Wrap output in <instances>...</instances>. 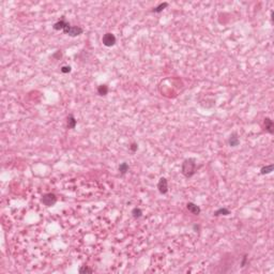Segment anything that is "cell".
Returning <instances> with one entry per match:
<instances>
[{
    "label": "cell",
    "mask_w": 274,
    "mask_h": 274,
    "mask_svg": "<svg viewBox=\"0 0 274 274\" xmlns=\"http://www.w3.org/2000/svg\"><path fill=\"white\" fill-rule=\"evenodd\" d=\"M181 170H182V174L184 175L186 178H191L193 177L197 172V163L195 158H186V160L183 161L182 166H181Z\"/></svg>",
    "instance_id": "6da1fadb"
},
{
    "label": "cell",
    "mask_w": 274,
    "mask_h": 274,
    "mask_svg": "<svg viewBox=\"0 0 274 274\" xmlns=\"http://www.w3.org/2000/svg\"><path fill=\"white\" fill-rule=\"evenodd\" d=\"M63 32H64L65 34H68V36H73L74 38V36H80V34L84 32V29L79 26H71V25H69V26L63 30Z\"/></svg>",
    "instance_id": "7a4b0ae2"
},
{
    "label": "cell",
    "mask_w": 274,
    "mask_h": 274,
    "mask_svg": "<svg viewBox=\"0 0 274 274\" xmlns=\"http://www.w3.org/2000/svg\"><path fill=\"white\" fill-rule=\"evenodd\" d=\"M41 201H42L46 207H51V206H54L57 203V197H56V195L53 194V193H47V194L43 195Z\"/></svg>",
    "instance_id": "3957f363"
},
{
    "label": "cell",
    "mask_w": 274,
    "mask_h": 274,
    "mask_svg": "<svg viewBox=\"0 0 274 274\" xmlns=\"http://www.w3.org/2000/svg\"><path fill=\"white\" fill-rule=\"evenodd\" d=\"M102 42H103V44H104L105 46L112 47V46H114V45L116 44V36H115L113 33H110V32L105 33L104 36H103Z\"/></svg>",
    "instance_id": "277c9868"
},
{
    "label": "cell",
    "mask_w": 274,
    "mask_h": 274,
    "mask_svg": "<svg viewBox=\"0 0 274 274\" xmlns=\"http://www.w3.org/2000/svg\"><path fill=\"white\" fill-rule=\"evenodd\" d=\"M158 189L161 194H166L168 192V181L166 178H161L158 183Z\"/></svg>",
    "instance_id": "5b68a950"
},
{
    "label": "cell",
    "mask_w": 274,
    "mask_h": 274,
    "mask_svg": "<svg viewBox=\"0 0 274 274\" xmlns=\"http://www.w3.org/2000/svg\"><path fill=\"white\" fill-rule=\"evenodd\" d=\"M263 125H265V132H268L269 134H273L274 133V123L270 118H268L267 117V118L263 119Z\"/></svg>",
    "instance_id": "8992f818"
},
{
    "label": "cell",
    "mask_w": 274,
    "mask_h": 274,
    "mask_svg": "<svg viewBox=\"0 0 274 274\" xmlns=\"http://www.w3.org/2000/svg\"><path fill=\"white\" fill-rule=\"evenodd\" d=\"M69 25H70L69 23H68L64 18H62V19H60V20H58L57 23H55L54 26H53V28L55 30H62L63 31V30H64L65 28L69 26Z\"/></svg>",
    "instance_id": "52a82bcc"
},
{
    "label": "cell",
    "mask_w": 274,
    "mask_h": 274,
    "mask_svg": "<svg viewBox=\"0 0 274 274\" xmlns=\"http://www.w3.org/2000/svg\"><path fill=\"white\" fill-rule=\"evenodd\" d=\"M186 209L189 210L191 213L195 214V215H199L201 212V209L198 207L197 205H195V203H186Z\"/></svg>",
    "instance_id": "ba28073f"
},
{
    "label": "cell",
    "mask_w": 274,
    "mask_h": 274,
    "mask_svg": "<svg viewBox=\"0 0 274 274\" xmlns=\"http://www.w3.org/2000/svg\"><path fill=\"white\" fill-rule=\"evenodd\" d=\"M228 144H229L230 147H237L240 144V139H239V136L237 133H232L231 135L229 136V139H228Z\"/></svg>",
    "instance_id": "9c48e42d"
},
{
    "label": "cell",
    "mask_w": 274,
    "mask_h": 274,
    "mask_svg": "<svg viewBox=\"0 0 274 274\" xmlns=\"http://www.w3.org/2000/svg\"><path fill=\"white\" fill-rule=\"evenodd\" d=\"M76 124H77V120L75 119V117L73 115H69L67 118V127L70 130L75 129Z\"/></svg>",
    "instance_id": "30bf717a"
},
{
    "label": "cell",
    "mask_w": 274,
    "mask_h": 274,
    "mask_svg": "<svg viewBox=\"0 0 274 274\" xmlns=\"http://www.w3.org/2000/svg\"><path fill=\"white\" fill-rule=\"evenodd\" d=\"M230 214V211L227 209V208H220V209H217L215 212L213 213L214 216H220V215H229Z\"/></svg>",
    "instance_id": "8fae6325"
},
{
    "label": "cell",
    "mask_w": 274,
    "mask_h": 274,
    "mask_svg": "<svg viewBox=\"0 0 274 274\" xmlns=\"http://www.w3.org/2000/svg\"><path fill=\"white\" fill-rule=\"evenodd\" d=\"M127 172H129V164L125 162L121 163L120 165H119V172L121 175H125Z\"/></svg>",
    "instance_id": "7c38bea8"
},
{
    "label": "cell",
    "mask_w": 274,
    "mask_h": 274,
    "mask_svg": "<svg viewBox=\"0 0 274 274\" xmlns=\"http://www.w3.org/2000/svg\"><path fill=\"white\" fill-rule=\"evenodd\" d=\"M273 168H274V165L273 164H271V165L269 166H265V167H262L260 169V174L261 175H268V174H271L272 172H273Z\"/></svg>",
    "instance_id": "4fadbf2b"
},
{
    "label": "cell",
    "mask_w": 274,
    "mask_h": 274,
    "mask_svg": "<svg viewBox=\"0 0 274 274\" xmlns=\"http://www.w3.org/2000/svg\"><path fill=\"white\" fill-rule=\"evenodd\" d=\"M167 5H168L167 2H163V3H161V5H158V7L153 8L152 12H153V13H160V12H162L165 8H167Z\"/></svg>",
    "instance_id": "5bb4252c"
},
{
    "label": "cell",
    "mask_w": 274,
    "mask_h": 274,
    "mask_svg": "<svg viewBox=\"0 0 274 274\" xmlns=\"http://www.w3.org/2000/svg\"><path fill=\"white\" fill-rule=\"evenodd\" d=\"M98 93L100 95H106L108 93V87L106 85H101L98 88Z\"/></svg>",
    "instance_id": "9a60e30c"
},
{
    "label": "cell",
    "mask_w": 274,
    "mask_h": 274,
    "mask_svg": "<svg viewBox=\"0 0 274 274\" xmlns=\"http://www.w3.org/2000/svg\"><path fill=\"white\" fill-rule=\"evenodd\" d=\"M132 215H133L134 218H139L141 215H143V211H141L139 208H134L132 210Z\"/></svg>",
    "instance_id": "2e32d148"
},
{
    "label": "cell",
    "mask_w": 274,
    "mask_h": 274,
    "mask_svg": "<svg viewBox=\"0 0 274 274\" xmlns=\"http://www.w3.org/2000/svg\"><path fill=\"white\" fill-rule=\"evenodd\" d=\"M78 271H79V273H93V270L90 269V268H88V267H86V265L79 268Z\"/></svg>",
    "instance_id": "e0dca14e"
},
{
    "label": "cell",
    "mask_w": 274,
    "mask_h": 274,
    "mask_svg": "<svg viewBox=\"0 0 274 274\" xmlns=\"http://www.w3.org/2000/svg\"><path fill=\"white\" fill-rule=\"evenodd\" d=\"M60 71L62 72V73H64V74L70 73V72H71V67H69V65H64V67L61 68Z\"/></svg>",
    "instance_id": "ac0fdd59"
},
{
    "label": "cell",
    "mask_w": 274,
    "mask_h": 274,
    "mask_svg": "<svg viewBox=\"0 0 274 274\" xmlns=\"http://www.w3.org/2000/svg\"><path fill=\"white\" fill-rule=\"evenodd\" d=\"M130 149H131L132 152H136L137 151V149H138V145H137L136 143H133L131 146H130Z\"/></svg>",
    "instance_id": "d6986e66"
},
{
    "label": "cell",
    "mask_w": 274,
    "mask_h": 274,
    "mask_svg": "<svg viewBox=\"0 0 274 274\" xmlns=\"http://www.w3.org/2000/svg\"><path fill=\"white\" fill-rule=\"evenodd\" d=\"M246 260H248V255H244V256H243L242 262H241V267H245V265H246Z\"/></svg>",
    "instance_id": "ffe728a7"
}]
</instances>
